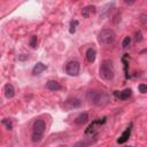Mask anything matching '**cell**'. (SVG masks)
I'll return each mask as SVG.
<instances>
[{
  "label": "cell",
  "instance_id": "9",
  "mask_svg": "<svg viewBox=\"0 0 147 147\" xmlns=\"http://www.w3.org/2000/svg\"><path fill=\"white\" fill-rule=\"evenodd\" d=\"M82 106V101L77 98H72V99H68L65 101V107L69 108V109H72V108H78Z\"/></svg>",
  "mask_w": 147,
  "mask_h": 147
},
{
  "label": "cell",
  "instance_id": "16",
  "mask_svg": "<svg viewBox=\"0 0 147 147\" xmlns=\"http://www.w3.org/2000/svg\"><path fill=\"white\" fill-rule=\"evenodd\" d=\"M91 144H93V140H86V139H84V140H79L76 144H74L72 147H87Z\"/></svg>",
  "mask_w": 147,
  "mask_h": 147
},
{
  "label": "cell",
  "instance_id": "2",
  "mask_svg": "<svg viewBox=\"0 0 147 147\" xmlns=\"http://www.w3.org/2000/svg\"><path fill=\"white\" fill-rule=\"evenodd\" d=\"M99 75L105 80H111L115 76V68L111 60H105L101 62L99 68Z\"/></svg>",
  "mask_w": 147,
  "mask_h": 147
},
{
  "label": "cell",
  "instance_id": "15",
  "mask_svg": "<svg viewBox=\"0 0 147 147\" xmlns=\"http://www.w3.org/2000/svg\"><path fill=\"white\" fill-rule=\"evenodd\" d=\"M86 60L88 61V62H94V60H95V57H96V52H95V49L94 48H88L87 51H86Z\"/></svg>",
  "mask_w": 147,
  "mask_h": 147
},
{
  "label": "cell",
  "instance_id": "20",
  "mask_svg": "<svg viewBox=\"0 0 147 147\" xmlns=\"http://www.w3.org/2000/svg\"><path fill=\"white\" fill-rule=\"evenodd\" d=\"M2 123L7 126L8 130H11V129H13V123H11V121H8L7 118H5V119H2Z\"/></svg>",
  "mask_w": 147,
  "mask_h": 147
},
{
  "label": "cell",
  "instance_id": "24",
  "mask_svg": "<svg viewBox=\"0 0 147 147\" xmlns=\"http://www.w3.org/2000/svg\"><path fill=\"white\" fill-rule=\"evenodd\" d=\"M28 57H29L28 55H25V54H21V56L18 57V60H21V61H22V60H26Z\"/></svg>",
  "mask_w": 147,
  "mask_h": 147
},
{
  "label": "cell",
  "instance_id": "5",
  "mask_svg": "<svg viewBox=\"0 0 147 147\" xmlns=\"http://www.w3.org/2000/svg\"><path fill=\"white\" fill-rule=\"evenodd\" d=\"M79 69H80V64L78 61H69L65 65V72L69 76H77L79 74Z\"/></svg>",
  "mask_w": 147,
  "mask_h": 147
},
{
  "label": "cell",
  "instance_id": "18",
  "mask_svg": "<svg viewBox=\"0 0 147 147\" xmlns=\"http://www.w3.org/2000/svg\"><path fill=\"white\" fill-rule=\"evenodd\" d=\"M76 25H78V21H72L71 22V24H70V30H69V32L70 33H74L75 31H76Z\"/></svg>",
  "mask_w": 147,
  "mask_h": 147
},
{
  "label": "cell",
  "instance_id": "8",
  "mask_svg": "<svg viewBox=\"0 0 147 147\" xmlns=\"http://www.w3.org/2000/svg\"><path fill=\"white\" fill-rule=\"evenodd\" d=\"M106 122V117H102V118H99V119H96V121H94L86 130H85V133L86 134H88V133H91V132H93L94 130H95V126H100V125H102L103 123Z\"/></svg>",
  "mask_w": 147,
  "mask_h": 147
},
{
  "label": "cell",
  "instance_id": "3",
  "mask_svg": "<svg viewBox=\"0 0 147 147\" xmlns=\"http://www.w3.org/2000/svg\"><path fill=\"white\" fill-rule=\"evenodd\" d=\"M46 130V123L44 119H37L33 123L32 126V141L33 142H39L45 133Z\"/></svg>",
  "mask_w": 147,
  "mask_h": 147
},
{
  "label": "cell",
  "instance_id": "23",
  "mask_svg": "<svg viewBox=\"0 0 147 147\" xmlns=\"http://www.w3.org/2000/svg\"><path fill=\"white\" fill-rule=\"evenodd\" d=\"M136 40H137V41H141V40H142V38H141V32H140V31H138V32L136 33Z\"/></svg>",
  "mask_w": 147,
  "mask_h": 147
},
{
  "label": "cell",
  "instance_id": "1",
  "mask_svg": "<svg viewBox=\"0 0 147 147\" xmlns=\"http://www.w3.org/2000/svg\"><path fill=\"white\" fill-rule=\"evenodd\" d=\"M87 100L96 106V107H103L107 106L110 102V96L107 92L105 91H100V90H93V91H88L86 94Z\"/></svg>",
  "mask_w": 147,
  "mask_h": 147
},
{
  "label": "cell",
  "instance_id": "12",
  "mask_svg": "<svg viewBox=\"0 0 147 147\" xmlns=\"http://www.w3.org/2000/svg\"><path fill=\"white\" fill-rule=\"evenodd\" d=\"M46 87H47L48 90H51V91H59V90L62 88L61 84L57 83L56 80H48V82L46 83Z\"/></svg>",
  "mask_w": 147,
  "mask_h": 147
},
{
  "label": "cell",
  "instance_id": "10",
  "mask_svg": "<svg viewBox=\"0 0 147 147\" xmlns=\"http://www.w3.org/2000/svg\"><path fill=\"white\" fill-rule=\"evenodd\" d=\"M3 92H5V95L7 99H11L15 95V88L11 84H6L3 87Z\"/></svg>",
  "mask_w": 147,
  "mask_h": 147
},
{
  "label": "cell",
  "instance_id": "19",
  "mask_svg": "<svg viewBox=\"0 0 147 147\" xmlns=\"http://www.w3.org/2000/svg\"><path fill=\"white\" fill-rule=\"evenodd\" d=\"M37 44H38V38H37L36 36H33V37L31 38V40H30V46H31L32 48H34V47L37 46Z\"/></svg>",
  "mask_w": 147,
  "mask_h": 147
},
{
  "label": "cell",
  "instance_id": "17",
  "mask_svg": "<svg viewBox=\"0 0 147 147\" xmlns=\"http://www.w3.org/2000/svg\"><path fill=\"white\" fill-rule=\"evenodd\" d=\"M130 44H131V37L126 36V37L124 38V40H123V44H122V46H123L124 48H126V47H129V46H130Z\"/></svg>",
  "mask_w": 147,
  "mask_h": 147
},
{
  "label": "cell",
  "instance_id": "14",
  "mask_svg": "<svg viewBox=\"0 0 147 147\" xmlns=\"http://www.w3.org/2000/svg\"><path fill=\"white\" fill-rule=\"evenodd\" d=\"M46 64H44L42 62H38L34 67H33V69H32V75H39V74H41L44 70H46Z\"/></svg>",
  "mask_w": 147,
  "mask_h": 147
},
{
  "label": "cell",
  "instance_id": "6",
  "mask_svg": "<svg viewBox=\"0 0 147 147\" xmlns=\"http://www.w3.org/2000/svg\"><path fill=\"white\" fill-rule=\"evenodd\" d=\"M131 94H132V90L131 88H125L123 91H115L114 92L115 98H117L119 100H126V99H129L131 96Z\"/></svg>",
  "mask_w": 147,
  "mask_h": 147
},
{
  "label": "cell",
  "instance_id": "7",
  "mask_svg": "<svg viewBox=\"0 0 147 147\" xmlns=\"http://www.w3.org/2000/svg\"><path fill=\"white\" fill-rule=\"evenodd\" d=\"M95 11H96L95 6H93V5H88V6H85V7L82 9V15H83V17L88 18L90 16H92L93 14H95Z\"/></svg>",
  "mask_w": 147,
  "mask_h": 147
},
{
  "label": "cell",
  "instance_id": "11",
  "mask_svg": "<svg viewBox=\"0 0 147 147\" xmlns=\"http://www.w3.org/2000/svg\"><path fill=\"white\" fill-rule=\"evenodd\" d=\"M87 121H88V114H86V113H82V114H79V115L75 118V124H77V125H82V124H85Z\"/></svg>",
  "mask_w": 147,
  "mask_h": 147
},
{
  "label": "cell",
  "instance_id": "21",
  "mask_svg": "<svg viewBox=\"0 0 147 147\" xmlns=\"http://www.w3.org/2000/svg\"><path fill=\"white\" fill-rule=\"evenodd\" d=\"M138 88H139V91H140L141 93H147V85H146V84H140V85L138 86Z\"/></svg>",
  "mask_w": 147,
  "mask_h": 147
},
{
  "label": "cell",
  "instance_id": "22",
  "mask_svg": "<svg viewBox=\"0 0 147 147\" xmlns=\"http://www.w3.org/2000/svg\"><path fill=\"white\" fill-rule=\"evenodd\" d=\"M140 22H141L144 25H147V15H146V14H141V15H140Z\"/></svg>",
  "mask_w": 147,
  "mask_h": 147
},
{
  "label": "cell",
  "instance_id": "4",
  "mask_svg": "<svg viewBox=\"0 0 147 147\" xmlns=\"http://www.w3.org/2000/svg\"><path fill=\"white\" fill-rule=\"evenodd\" d=\"M115 39H116V34L111 29H103L99 32L98 36L99 42L103 45H110L115 41Z\"/></svg>",
  "mask_w": 147,
  "mask_h": 147
},
{
  "label": "cell",
  "instance_id": "13",
  "mask_svg": "<svg viewBox=\"0 0 147 147\" xmlns=\"http://www.w3.org/2000/svg\"><path fill=\"white\" fill-rule=\"evenodd\" d=\"M130 136H131V126H129V127L122 133V136L117 139V142H118V144H124L125 141H127V139L130 138Z\"/></svg>",
  "mask_w": 147,
  "mask_h": 147
}]
</instances>
